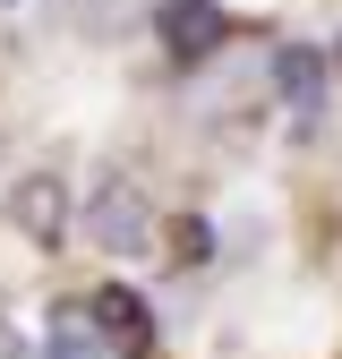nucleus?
<instances>
[{"label": "nucleus", "mask_w": 342, "mask_h": 359, "mask_svg": "<svg viewBox=\"0 0 342 359\" xmlns=\"http://www.w3.org/2000/svg\"><path fill=\"white\" fill-rule=\"evenodd\" d=\"M86 325L103 334V351H128V359L154 351V317H146V299H137V291H120V283L86 299Z\"/></svg>", "instance_id": "nucleus-1"}, {"label": "nucleus", "mask_w": 342, "mask_h": 359, "mask_svg": "<svg viewBox=\"0 0 342 359\" xmlns=\"http://www.w3.org/2000/svg\"><path fill=\"white\" fill-rule=\"evenodd\" d=\"M86 231H95L103 248H146V205H137V189H128V180H103L95 189V205H86Z\"/></svg>", "instance_id": "nucleus-2"}, {"label": "nucleus", "mask_w": 342, "mask_h": 359, "mask_svg": "<svg viewBox=\"0 0 342 359\" xmlns=\"http://www.w3.org/2000/svg\"><path fill=\"white\" fill-rule=\"evenodd\" d=\"M163 43H171V60H205L223 43V9L214 0H163Z\"/></svg>", "instance_id": "nucleus-3"}, {"label": "nucleus", "mask_w": 342, "mask_h": 359, "mask_svg": "<svg viewBox=\"0 0 342 359\" xmlns=\"http://www.w3.org/2000/svg\"><path fill=\"white\" fill-rule=\"evenodd\" d=\"M274 86L291 95V111H317V95H325V60L308 52V43H282V60H274Z\"/></svg>", "instance_id": "nucleus-4"}, {"label": "nucleus", "mask_w": 342, "mask_h": 359, "mask_svg": "<svg viewBox=\"0 0 342 359\" xmlns=\"http://www.w3.org/2000/svg\"><path fill=\"white\" fill-rule=\"evenodd\" d=\"M52 359H103V334L86 325V308H60L52 317Z\"/></svg>", "instance_id": "nucleus-5"}, {"label": "nucleus", "mask_w": 342, "mask_h": 359, "mask_svg": "<svg viewBox=\"0 0 342 359\" xmlns=\"http://www.w3.org/2000/svg\"><path fill=\"white\" fill-rule=\"evenodd\" d=\"M18 214H26L34 240H60V180H34V189L18 197Z\"/></svg>", "instance_id": "nucleus-6"}, {"label": "nucleus", "mask_w": 342, "mask_h": 359, "mask_svg": "<svg viewBox=\"0 0 342 359\" xmlns=\"http://www.w3.org/2000/svg\"><path fill=\"white\" fill-rule=\"evenodd\" d=\"M334 60H342V52H334Z\"/></svg>", "instance_id": "nucleus-7"}]
</instances>
